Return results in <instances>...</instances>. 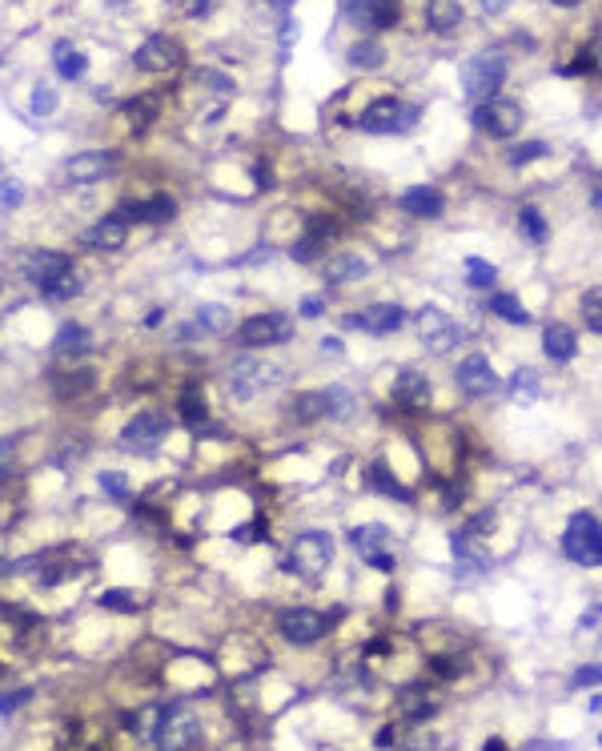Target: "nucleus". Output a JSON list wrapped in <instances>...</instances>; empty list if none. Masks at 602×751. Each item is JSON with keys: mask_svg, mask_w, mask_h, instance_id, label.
<instances>
[{"mask_svg": "<svg viewBox=\"0 0 602 751\" xmlns=\"http://www.w3.org/2000/svg\"><path fill=\"white\" fill-rule=\"evenodd\" d=\"M454 559H458V567L466 571V575H474V571H482L486 567V547L478 543V535L474 531H462V535H454Z\"/></svg>", "mask_w": 602, "mask_h": 751, "instance_id": "393cba45", "label": "nucleus"}, {"mask_svg": "<svg viewBox=\"0 0 602 751\" xmlns=\"http://www.w3.org/2000/svg\"><path fill=\"white\" fill-rule=\"evenodd\" d=\"M169 5H173V9H181L185 17H209L217 0H169Z\"/></svg>", "mask_w": 602, "mask_h": 751, "instance_id": "a18cd8bd", "label": "nucleus"}, {"mask_svg": "<svg viewBox=\"0 0 602 751\" xmlns=\"http://www.w3.org/2000/svg\"><path fill=\"white\" fill-rule=\"evenodd\" d=\"M165 430H169V414H165V410H141L137 418L125 422L121 442H125V446H153V442L165 438Z\"/></svg>", "mask_w": 602, "mask_h": 751, "instance_id": "dca6fc26", "label": "nucleus"}, {"mask_svg": "<svg viewBox=\"0 0 602 751\" xmlns=\"http://www.w3.org/2000/svg\"><path fill=\"white\" fill-rule=\"evenodd\" d=\"M177 213V205H173V197L169 193H157V197H149V201H125L121 205V217L129 221H149V225H161V221H169Z\"/></svg>", "mask_w": 602, "mask_h": 751, "instance_id": "6ab92c4d", "label": "nucleus"}, {"mask_svg": "<svg viewBox=\"0 0 602 751\" xmlns=\"http://www.w3.org/2000/svg\"><path fill=\"white\" fill-rule=\"evenodd\" d=\"M534 378H538L534 370H518V374H514V394H518V398H522V394L534 398V394H538V382H534Z\"/></svg>", "mask_w": 602, "mask_h": 751, "instance_id": "49530a36", "label": "nucleus"}, {"mask_svg": "<svg viewBox=\"0 0 602 751\" xmlns=\"http://www.w3.org/2000/svg\"><path fill=\"white\" fill-rule=\"evenodd\" d=\"M101 486H105L113 498H125V494H129V482H125V474H117V470L101 474Z\"/></svg>", "mask_w": 602, "mask_h": 751, "instance_id": "de8ad7c7", "label": "nucleus"}, {"mask_svg": "<svg viewBox=\"0 0 602 751\" xmlns=\"http://www.w3.org/2000/svg\"><path fill=\"white\" fill-rule=\"evenodd\" d=\"M426 17H430V29H434V33H454V29L462 25L466 9H462V0H430Z\"/></svg>", "mask_w": 602, "mask_h": 751, "instance_id": "bb28decb", "label": "nucleus"}, {"mask_svg": "<svg viewBox=\"0 0 602 751\" xmlns=\"http://www.w3.org/2000/svg\"><path fill=\"white\" fill-rule=\"evenodd\" d=\"M574 683H578V687H586V683H598V667H594V663H590V667H582V671L574 675Z\"/></svg>", "mask_w": 602, "mask_h": 751, "instance_id": "864d4df0", "label": "nucleus"}, {"mask_svg": "<svg viewBox=\"0 0 602 751\" xmlns=\"http://www.w3.org/2000/svg\"><path fill=\"white\" fill-rule=\"evenodd\" d=\"M490 314H498V318L510 322V326H526V322H530L526 306H522L514 294H494V298H490Z\"/></svg>", "mask_w": 602, "mask_h": 751, "instance_id": "2f4dec72", "label": "nucleus"}, {"mask_svg": "<svg viewBox=\"0 0 602 751\" xmlns=\"http://www.w3.org/2000/svg\"><path fill=\"white\" fill-rule=\"evenodd\" d=\"M0 205H21V189L17 185H0Z\"/></svg>", "mask_w": 602, "mask_h": 751, "instance_id": "3c124183", "label": "nucleus"}, {"mask_svg": "<svg viewBox=\"0 0 602 751\" xmlns=\"http://www.w3.org/2000/svg\"><path fill=\"white\" fill-rule=\"evenodd\" d=\"M350 539H354L358 555H362L370 567H378V571H394V531H390V527H382V523H366V527H358Z\"/></svg>", "mask_w": 602, "mask_h": 751, "instance_id": "9b49d317", "label": "nucleus"}, {"mask_svg": "<svg viewBox=\"0 0 602 751\" xmlns=\"http://www.w3.org/2000/svg\"><path fill=\"white\" fill-rule=\"evenodd\" d=\"M89 346H93V338H89V330H85V326H77V322H65V326L57 330V338H53V354H57V358H65V362L85 358V354H89Z\"/></svg>", "mask_w": 602, "mask_h": 751, "instance_id": "5701e85b", "label": "nucleus"}, {"mask_svg": "<svg viewBox=\"0 0 602 751\" xmlns=\"http://www.w3.org/2000/svg\"><path fill=\"white\" fill-rule=\"evenodd\" d=\"M414 121H418V109L402 105L398 97H378V101H370V105L362 109V117H358V129H362V133H378V137H390V133H406V129H410Z\"/></svg>", "mask_w": 602, "mask_h": 751, "instance_id": "20e7f679", "label": "nucleus"}, {"mask_svg": "<svg viewBox=\"0 0 602 751\" xmlns=\"http://www.w3.org/2000/svg\"><path fill=\"white\" fill-rule=\"evenodd\" d=\"M582 318H586V330H590V334L602 330V294H598V290H586V298H582Z\"/></svg>", "mask_w": 602, "mask_h": 751, "instance_id": "ea45409f", "label": "nucleus"}, {"mask_svg": "<svg viewBox=\"0 0 602 751\" xmlns=\"http://www.w3.org/2000/svg\"><path fill=\"white\" fill-rule=\"evenodd\" d=\"M29 105H33V113H37V117H53L61 101H57V89H49V85H37V89H33V101H29Z\"/></svg>", "mask_w": 602, "mask_h": 751, "instance_id": "a19ab883", "label": "nucleus"}, {"mask_svg": "<svg viewBox=\"0 0 602 751\" xmlns=\"http://www.w3.org/2000/svg\"><path fill=\"white\" fill-rule=\"evenodd\" d=\"M53 65H57V73H61L65 81H77V77H85V69H89L85 53H81L77 45H69V41H57V49H53Z\"/></svg>", "mask_w": 602, "mask_h": 751, "instance_id": "c756f323", "label": "nucleus"}, {"mask_svg": "<svg viewBox=\"0 0 602 751\" xmlns=\"http://www.w3.org/2000/svg\"><path fill=\"white\" fill-rule=\"evenodd\" d=\"M434 667H438V675H446V679H450V675H458V671H462V667H458V663H454V659H438V663H434Z\"/></svg>", "mask_w": 602, "mask_h": 751, "instance_id": "5fc2aeb1", "label": "nucleus"}, {"mask_svg": "<svg viewBox=\"0 0 602 751\" xmlns=\"http://www.w3.org/2000/svg\"><path fill=\"white\" fill-rule=\"evenodd\" d=\"M157 751H197L201 747V723L189 707H169L157 723Z\"/></svg>", "mask_w": 602, "mask_h": 751, "instance_id": "39448f33", "label": "nucleus"}, {"mask_svg": "<svg viewBox=\"0 0 602 751\" xmlns=\"http://www.w3.org/2000/svg\"><path fill=\"white\" fill-rule=\"evenodd\" d=\"M25 278H29L41 294H49V298H57V302L81 294V282H77V274H73V258L61 254V249H33V254L25 258Z\"/></svg>", "mask_w": 602, "mask_h": 751, "instance_id": "f257e3e1", "label": "nucleus"}, {"mask_svg": "<svg viewBox=\"0 0 602 751\" xmlns=\"http://www.w3.org/2000/svg\"><path fill=\"white\" fill-rule=\"evenodd\" d=\"M430 398H434L430 378H426V374H418V370H406V374L394 382V402H398V406H406V410H422Z\"/></svg>", "mask_w": 602, "mask_h": 751, "instance_id": "aec40b11", "label": "nucleus"}, {"mask_svg": "<svg viewBox=\"0 0 602 751\" xmlns=\"http://www.w3.org/2000/svg\"><path fill=\"white\" fill-rule=\"evenodd\" d=\"M402 209L410 213V217H442V209H446V197L434 189V185H414L410 193H402Z\"/></svg>", "mask_w": 602, "mask_h": 751, "instance_id": "412c9836", "label": "nucleus"}, {"mask_svg": "<svg viewBox=\"0 0 602 751\" xmlns=\"http://www.w3.org/2000/svg\"><path fill=\"white\" fill-rule=\"evenodd\" d=\"M101 607H109V611H125V615H133L141 603H137V595H129V591H101Z\"/></svg>", "mask_w": 602, "mask_h": 751, "instance_id": "79ce46f5", "label": "nucleus"}, {"mask_svg": "<svg viewBox=\"0 0 602 751\" xmlns=\"http://www.w3.org/2000/svg\"><path fill=\"white\" fill-rule=\"evenodd\" d=\"M370 274V262L362 254H334L326 266V282H358Z\"/></svg>", "mask_w": 602, "mask_h": 751, "instance_id": "a878e982", "label": "nucleus"}, {"mask_svg": "<svg viewBox=\"0 0 602 751\" xmlns=\"http://www.w3.org/2000/svg\"><path fill=\"white\" fill-rule=\"evenodd\" d=\"M474 125L482 133H490L494 141H506L522 129V105L518 101H506V97H490L482 105H474Z\"/></svg>", "mask_w": 602, "mask_h": 751, "instance_id": "0eeeda50", "label": "nucleus"}, {"mask_svg": "<svg viewBox=\"0 0 602 751\" xmlns=\"http://www.w3.org/2000/svg\"><path fill=\"white\" fill-rule=\"evenodd\" d=\"M25 695H29V691H17V695H0V711H13V707H17L21 699H25Z\"/></svg>", "mask_w": 602, "mask_h": 751, "instance_id": "6e6d98bb", "label": "nucleus"}, {"mask_svg": "<svg viewBox=\"0 0 602 751\" xmlns=\"http://www.w3.org/2000/svg\"><path fill=\"white\" fill-rule=\"evenodd\" d=\"M277 382H281V366H273L265 358H237L229 366V390L237 398H249V394L265 390V386H277Z\"/></svg>", "mask_w": 602, "mask_h": 751, "instance_id": "1a4fd4ad", "label": "nucleus"}, {"mask_svg": "<svg viewBox=\"0 0 602 751\" xmlns=\"http://www.w3.org/2000/svg\"><path fill=\"white\" fill-rule=\"evenodd\" d=\"M330 563H334V543H330V535L310 531V535H297V543H293L285 567H289L293 575H301V579H322V571H330Z\"/></svg>", "mask_w": 602, "mask_h": 751, "instance_id": "423d86ee", "label": "nucleus"}, {"mask_svg": "<svg viewBox=\"0 0 602 751\" xmlns=\"http://www.w3.org/2000/svg\"><path fill=\"white\" fill-rule=\"evenodd\" d=\"M237 338H241V346H253V350H261V346H281V342L293 338V322H289L285 314H257V318H245V322H241Z\"/></svg>", "mask_w": 602, "mask_h": 751, "instance_id": "9d476101", "label": "nucleus"}, {"mask_svg": "<svg viewBox=\"0 0 602 751\" xmlns=\"http://www.w3.org/2000/svg\"><path fill=\"white\" fill-rule=\"evenodd\" d=\"M121 113H125V121H129L133 129H145V125L157 121V113H161V97H157V93H141V97L125 101Z\"/></svg>", "mask_w": 602, "mask_h": 751, "instance_id": "7c9ffc66", "label": "nucleus"}, {"mask_svg": "<svg viewBox=\"0 0 602 751\" xmlns=\"http://www.w3.org/2000/svg\"><path fill=\"white\" fill-rule=\"evenodd\" d=\"M518 225H522V233H526L530 241H546V221H542V213H538L534 205H522V209H518Z\"/></svg>", "mask_w": 602, "mask_h": 751, "instance_id": "58836bf2", "label": "nucleus"}, {"mask_svg": "<svg viewBox=\"0 0 602 751\" xmlns=\"http://www.w3.org/2000/svg\"><path fill=\"white\" fill-rule=\"evenodd\" d=\"M289 414H293L297 422H318V418H330V398H326V390L297 394V398L289 402Z\"/></svg>", "mask_w": 602, "mask_h": 751, "instance_id": "c85d7f7f", "label": "nucleus"}, {"mask_svg": "<svg viewBox=\"0 0 602 751\" xmlns=\"http://www.w3.org/2000/svg\"><path fill=\"white\" fill-rule=\"evenodd\" d=\"M542 153H546V145H542V141H526V145L510 149V165H530V161H538Z\"/></svg>", "mask_w": 602, "mask_h": 751, "instance_id": "c03bdc74", "label": "nucleus"}, {"mask_svg": "<svg viewBox=\"0 0 602 751\" xmlns=\"http://www.w3.org/2000/svg\"><path fill=\"white\" fill-rule=\"evenodd\" d=\"M350 65L354 69H382L386 65V49L378 41H358V45H350Z\"/></svg>", "mask_w": 602, "mask_h": 751, "instance_id": "72a5a7b5", "label": "nucleus"}, {"mask_svg": "<svg viewBox=\"0 0 602 751\" xmlns=\"http://www.w3.org/2000/svg\"><path fill=\"white\" fill-rule=\"evenodd\" d=\"M181 61H185V45L177 37H165V33L145 37V45L133 57V65L141 73H173V69H181Z\"/></svg>", "mask_w": 602, "mask_h": 751, "instance_id": "6e6552de", "label": "nucleus"}, {"mask_svg": "<svg viewBox=\"0 0 602 751\" xmlns=\"http://www.w3.org/2000/svg\"><path fill=\"white\" fill-rule=\"evenodd\" d=\"M201 81H205V85H217V93H229V89H233L229 77H217V73H197V85H201Z\"/></svg>", "mask_w": 602, "mask_h": 751, "instance_id": "8fccbe9b", "label": "nucleus"}, {"mask_svg": "<svg viewBox=\"0 0 602 751\" xmlns=\"http://www.w3.org/2000/svg\"><path fill=\"white\" fill-rule=\"evenodd\" d=\"M125 237H129V221L121 217V213H109V217H101L89 233H85V241L93 245V249H121L125 245Z\"/></svg>", "mask_w": 602, "mask_h": 751, "instance_id": "4be33fe9", "label": "nucleus"}, {"mask_svg": "<svg viewBox=\"0 0 602 751\" xmlns=\"http://www.w3.org/2000/svg\"><path fill=\"white\" fill-rule=\"evenodd\" d=\"M458 390L470 394V398H486V394H494V390H498V374H494L490 358H482V354L462 358V366H458Z\"/></svg>", "mask_w": 602, "mask_h": 751, "instance_id": "2eb2a0df", "label": "nucleus"}, {"mask_svg": "<svg viewBox=\"0 0 602 751\" xmlns=\"http://www.w3.org/2000/svg\"><path fill=\"white\" fill-rule=\"evenodd\" d=\"M370 486H374V490H382V494H394V498H410V490H406V486H402V482H398V478H394V474H390L382 462H374V466H370Z\"/></svg>", "mask_w": 602, "mask_h": 751, "instance_id": "e433bc0d", "label": "nucleus"}, {"mask_svg": "<svg viewBox=\"0 0 602 751\" xmlns=\"http://www.w3.org/2000/svg\"><path fill=\"white\" fill-rule=\"evenodd\" d=\"M502 81H506V61H502L498 53H478V57H470V61L462 65V93H466L474 105L498 97Z\"/></svg>", "mask_w": 602, "mask_h": 751, "instance_id": "f03ea898", "label": "nucleus"}, {"mask_svg": "<svg viewBox=\"0 0 602 751\" xmlns=\"http://www.w3.org/2000/svg\"><path fill=\"white\" fill-rule=\"evenodd\" d=\"M229 322H233V318H229L225 306H213V302H209V306H197V310H193V326L185 330V338H189V334H221V330H229Z\"/></svg>", "mask_w": 602, "mask_h": 751, "instance_id": "cd10ccee", "label": "nucleus"}, {"mask_svg": "<svg viewBox=\"0 0 602 751\" xmlns=\"http://www.w3.org/2000/svg\"><path fill=\"white\" fill-rule=\"evenodd\" d=\"M326 398H330V418H350L354 398H350L342 386H330V390H326Z\"/></svg>", "mask_w": 602, "mask_h": 751, "instance_id": "37998d69", "label": "nucleus"}, {"mask_svg": "<svg viewBox=\"0 0 602 751\" xmlns=\"http://www.w3.org/2000/svg\"><path fill=\"white\" fill-rule=\"evenodd\" d=\"M562 551H566L578 567H598V563H602V527H598V519L586 515V511H578V515L566 523Z\"/></svg>", "mask_w": 602, "mask_h": 751, "instance_id": "7ed1b4c3", "label": "nucleus"}, {"mask_svg": "<svg viewBox=\"0 0 602 751\" xmlns=\"http://www.w3.org/2000/svg\"><path fill=\"white\" fill-rule=\"evenodd\" d=\"M482 751H510V747H506L502 739H486V747H482Z\"/></svg>", "mask_w": 602, "mask_h": 751, "instance_id": "bf43d9fd", "label": "nucleus"}, {"mask_svg": "<svg viewBox=\"0 0 602 751\" xmlns=\"http://www.w3.org/2000/svg\"><path fill=\"white\" fill-rule=\"evenodd\" d=\"M277 627H281V635L289 639V643H297V647H310V643H318L322 635H326V615L322 611H310V607H289V611H281V619H277Z\"/></svg>", "mask_w": 602, "mask_h": 751, "instance_id": "ddd939ff", "label": "nucleus"}, {"mask_svg": "<svg viewBox=\"0 0 602 751\" xmlns=\"http://www.w3.org/2000/svg\"><path fill=\"white\" fill-rule=\"evenodd\" d=\"M398 707H402V715H410V719H430V715L438 711V707L430 703V695H426L422 687H406V691H402V703H398Z\"/></svg>", "mask_w": 602, "mask_h": 751, "instance_id": "f704fd0d", "label": "nucleus"}, {"mask_svg": "<svg viewBox=\"0 0 602 751\" xmlns=\"http://www.w3.org/2000/svg\"><path fill=\"white\" fill-rule=\"evenodd\" d=\"M466 282H470L474 290H490V286L498 282V270H494L490 262H482V258H466Z\"/></svg>", "mask_w": 602, "mask_h": 751, "instance_id": "c9c22d12", "label": "nucleus"}, {"mask_svg": "<svg viewBox=\"0 0 602 751\" xmlns=\"http://www.w3.org/2000/svg\"><path fill=\"white\" fill-rule=\"evenodd\" d=\"M402 322H406V310H402L398 302H378V306H366L362 314L350 318V326H358V330H366V334H378V338L394 334Z\"/></svg>", "mask_w": 602, "mask_h": 751, "instance_id": "f3484780", "label": "nucleus"}, {"mask_svg": "<svg viewBox=\"0 0 602 751\" xmlns=\"http://www.w3.org/2000/svg\"><path fill=\"white\" fill-rule=\"evenodd\" d=\"M418 330H422V338H426V346L430 350H438V354H446L454 342H458V326L438 310V306H426V310H418Z\"/></svg>", "mask_w": 602, "mask_h": 751, "instance_id": "a211bd4d", "label": "nucleus"}, {"mask_svg": "<svg viewBox=\"0 0 602 751\" xmlns=\"http://www.w3.org/2000/svg\"><path fill=\"white\" fill-rule=\"evenodd\" d=\"M113 169H117V153L113 149H85V153H73V161L65 165V177L73 185H89V181H101Z\"/></svg>", "mask_w": 602, "mask_h": 751, "instance_id": "4468645a", "label": "nucleus"}, {"mask_svg": "<svg viewBox=\"0 0 602 751\" xmlns=\"http://www.w3.org/2000/svg\"><path fill=\"white\" fill-rule=\"evenodd\" d=\"M342 13L358 25V29H394L398 17H402V5L398 0H342Z\"/></svg>", "mask_w": 602, "mask_h": 751, "instance_id": "f8f14e48", "label": "nucleus"}, {"mask_svg": "<svg viewBox=\"0 0 602 751\" xmlns=\"http://www.w3.org/2000/svg\"><path fill=\"white\" fill-rule=\"evenodd\" d=\"M85 390H93V370H77V374H65L57 382V394L61 398H81Z\"/></svg>", "mask_w": 602, "mask_h": 751, "instance_id": "4c0bfd02", "label": "nucleus"}, {"mask_svg": "<svg viewBox=\"0 0 602 751\" xmlns=\"http://www.w3.org/2000/svg\"><path fill=\"white\" fill-rule=\"evenodd\" d=\"M301 318H322V298H306V302H301Z\"/></svg>", "mask_w": 602, "mask_h": 751, "instance_id": "603ef678", "label": "nucleus"}, {"mask_svg": "<svg viewBox=\"0 0 602 751\" xmlns=\"http://www.w3.org/2000/svg\"><path fill=\"white\" fill-rule=\"evenodd\" d=\"M181 418L189 422V426H201L205 418H209V402H205V394H201V386H185V394H181Z\"/></svg>", "mask_w": 602, "mask_h": 751, "instance_id": "473e14b6", "label": "nucleus"}, {"mask_svg": "<svg viewBox=\"0 0 602 751\" xmlns=\"http://www.w3.org/2000/svg\"><path fill=\"white\" fill-rule=\"evenodd\" d=\"M550 5H558V9H578L582 0H550Z\"/></svg>", "mask_w": 602, "mask_h": 751, "instance_id": "052dcab7", "label": "nucleus"}, {"mask_svg": "<svg viewBox=\"0 0 602 751\" xmlns=\"http://www.w3.org/2000/svg\"><path fill=\"white\" fill-rule=\"evenodd\" d=\"M506 5H510V0H482V9H486V13H502Z\"/></svg>", "mask_w": 602, "mask_h": 751, "instance_id": "4d7b16f0", "label": "nucleus"}, {"mask_svg": "<svg viewBox=\"0 0 602 751\" xmlns=\"http://www.w3.org/2000/svg\"><path fill=\"white\" fill-rule=\"evenodd\" d=\"M322 350H326V354H342V342H338V338H326Z\"/></svg>", "mask_w": 602, "mask_h": 751, "instance_id": "13d9d810", "label": "nucleus"}, {"mask_svg": "<svg viewBox=\"0 0 602 751\" xmlns=\"http://www.w3.org/2000/svg\"><path fill=\"white\" fill-rule=\"evenodd\" d=\"M13 458H17V446H13L9 438H0V474H9Z\"/></svg>", "mask_w": 602, "mask_h": 751, "instance_id": "09e8293b", "label": "nucleus"}, {"mask_svg": "<svg viewBox=\"0 0 602 751\" xmlns=\"http://www.w3.org/2000/svg\"><path fill=\"white\" fill-rule=\"evenodd\" d=\"M542 350H546V358H554V362H570V358L578 354V338H574L570 326L550 322L546 334H542Z\"/></svg>", "mask_w": 602, "mask_h": 751, "instance_id": "b1692460", "label": "nucleus"}]
</instances>
